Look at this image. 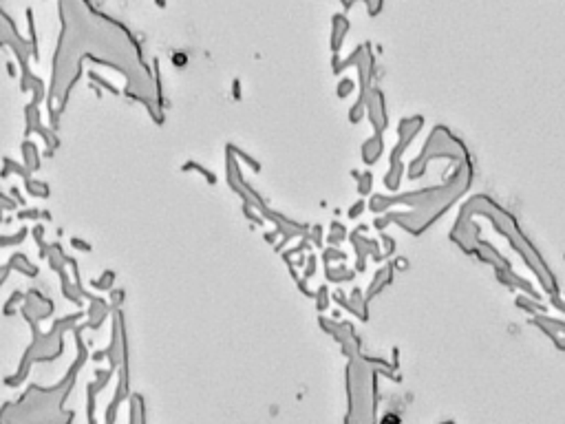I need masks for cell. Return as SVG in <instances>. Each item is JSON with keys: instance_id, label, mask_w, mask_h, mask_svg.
<instances>
[{"instance_id": "cell-1", "label": "cell", "mask_w": 565, "mask_h": 424, "mask_svg": "<svg viewBox=\"0 0 565 424\" xmlns=\"http://www.w3.org/2000/svg\"><path fill=\"white\" fill-rule=\"evenodd\" d=\"M76 343L78 358L69 367V372L55 385H31L16 400L0 407V424H73L76 411L66 409V400L73 393L78 376L89 358L82 336H76Z\"/></svg>"}, {"instance_id": "cell-2", "label": "cell", "mask_w": 565, "mask_h": 424, "mask_svg": "<svg viewBox=\"0 0 565 424\" xmlns=\"http://www.w3.org/2000/svg\"><path fill=\"white\" fill-rule=\"evenodd\" d=\"M78 316H64V320H60L51 332L47 334H40L36 327H34V343L27 347L24 356L18 365V369L13 376L5 378V385L7 387H18L22 380L29 376V369L34 365H40V362H51L55 358L62 356L64 351V332L69 327H73Z\"/></svg>"}, {"instance_id": "cell-3", "label": "cell", "mask_w": 565, "mask_h": 424, "mask_svg": "<svg viewBox=\"0 0 565 424\" xmlns=\"http://www.w3.org/2000/svg\"><path fill=\"white\" fill-rule=\"evenodd\" d=\"M131 424H146V404L139 393L131 398Z\"/></svg>"}]
</instances>
